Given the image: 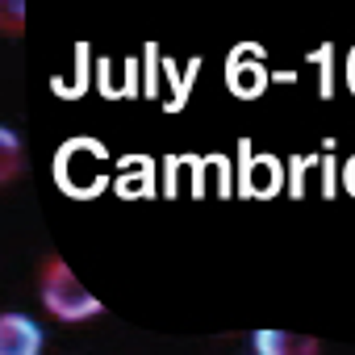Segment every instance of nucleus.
Masks as SVG:
<instances>
[{"label":"nucleus","mask_w":355,"mask_h":355,"mask_svg":"<svg viewBox=\"0 0 355 355\" xmlns=\"http://www.w3.org/2000/svg\"><path fill=\"white\" fill-rule=\"evenodd\" d=\"M0 142H5V180H13L17 175V134H0Z\"/></svg>","instance_id":"9"},{"label":"nucleus","mask_w":355,"mask_h":355,"mask_svg":"<svg viewBox=\"0 0 355 355\" xmlns=\"http://www.w3.org/2000/svg\"><path fill=\"white\" fill-rule=\"evenodd\" d=\"M255 355H318V338L293 330H255Z\"/></svg>","instance_id":"6"},{"label":"nucleus","mask_w":355,"mask_h":355,"mask_svg":"<svg viewBox=\"0 0 355 355\" xmlns=\"http://www.w3.org/2000/svg\"><path fill=\"white\" fill-rule=\"evenodd\" d=\"M280 184H284V163L276 155H255L251 142L243 138L239 142V193L268 201L280 193Z\"/></svg>","instance_id":"3"},{"label":"nucleus","mask_w":355,"mask_h":355,"mask_svg":"<svg viewBox=\"0 0 355 355\" xmlns=\"http://www.w3.org/2000/svg\"><path fill=\"white\" fill-rule=\"evenodd\" d=\"M5 30L9 34L26 30V0H5Z\"/></svg>","instance_id":"7"},{"label":"nucleus","mask_w":355,"mask_h":355,"mask_svg":"<svg viewBox=\"0 0 355 355\" xmlns=\"http://www.w3.org/2000/svg\"><path fill=\"white\" fill-rule=\"evenodd\" d=\"M268 63H263V51L255 46V42H243V46H234L230 51V59H226V88L234 92V96H243V101H255L263 88H268Z\"/></svg>","instance_id":"4"},{"label":"nucleus","mask_w":355,"mask_h":355,"mask_svg":"<svg viewBox=\"0 0 355 355\" xmlns=\"http://www.w3.org/2000/svg\"><path fill=\"white\" fill-rule=\"evenodd\" d=\"M343 80H347V92L355 96V46L347 51V63H343Z\"/></svg>","instance_id":"10"},{"label":"nucleus","mask_w":355,"mask_h":355,"mask_svg":"<svg viewBox=\"0 0 355 355\" xmlns=\"http://www.w3.org/2000/svg\"><path fill=\"white\" fill-rule=\"evenodd\" d=\"M38 293H42V305H46L59 322H88V318L101 313V301L76 280V272H71L59 255H51V259L42 263Z\"/></svg>","instance_id":"2"},{"label":"nucleus","mask_w":355,"mask_h":355,"mask_svg":"<svg viewBox=\"0 0 355 355\" xmlns=\"http://www.w3.org/2000/svg\"><path fill=\"white\" fill-rule=\"evenodd\" d=\"M55 184L76 201L101 197L109 189V150L96 138H67L55 150Z\"/></svg>","instance_id":"1"},{"label":"nucleus","mask_w":355,"mask_h":355,"mask_svg":"<svg viewBox=\"0 0 355 355\" xmlns=\"http://www.w3.org/2000/svg\"><path fill=\"white\" fill-rule=\"evenodd\" d=\"M343 189L355 197V155H351V159H347V167H343Z\"/></svg>","instance_id":"11"},{"label":"nucleus","mask_w":355,"mask_h":355,"mask_svg":"<svg viewBox=\"0 0 355 355\" xmlns=\"http://www.w3.org/2000/svg\"><path fill=\"white\" fill-rule=\"evenodd\" d=\"M46 334L34 318L26 313H5L0 318V355H42Z\"/></svg>","instance_id":"5"},{"label":"nucleus","mask_w":355,"mask_h":355,"mask_svg":"<svg viewBox=\"0 0 355 355\" xmlns=\"http://www.w3.org/2000/svg\"><path fill=\"white\" fill-rule=\"evenodd\" d=\"M330 59H334V46H322L318 55H309V63H318V67H322V96H330V92H334V84H330Z\"/></svg>","instance_id":"8"}]
</instances>
